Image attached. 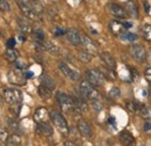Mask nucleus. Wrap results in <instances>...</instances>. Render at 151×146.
<instances>
[{
    "label": "nucleus",
    "instance_id": "25",
    "mask_svg": "<svg viewBox=\"0 0 151 146\" xmlns=\"http://www.w3.org/2000/svg\"><path fill=\"white\" fill-rule=\"evenodd\" d=\"M41 80H42V85H44V86H47V87H49L50 89H55L56 88V82L52 80V78H50L48 74H42V77H41Z\"/></svg>",
    "mask_w": 151,
    "mask_h": 146
},
{
    "label": "nucleus",
    "instance_id": "12",
    "mask_svg": "<svg viewBox=\"0 0 151 146\" xmlns=\"http://www.w3.org/2000/svg\"><path fill=\"white\" fill-rule=\"evenodd\" d=\"M17 2H18V6H19L20 11L22 12V14H23L26 18L34 19L36 16V13L34 12V9L32 8V6H30L28 2H26L24 0H18Z\"/></svg>",
    "mask_w": 151,
    "mask_h": 146
},
{
    "label": "nucleus",
    "instance_id": "46",
    "mask_svg": "<svg viewBox=\"0 0 151 146\" xmlns=\"http://www.w3.org/2000/svg\"><path fill=\"white\" fill-rule=\"evenodd\" d=\"M33 75H34V73H33V72H24V77H26L27 79L33 78Z\"/></svg>",
    "mask_w": 151,
    "mask_h": 146
},
{
    "label": "nucleus",
    "instance_id": "28",
    "mask_svg": "<svg viewBox=\"0 0 151 146\" xmlns=\"http://www.w3.org/2000/svg\"><path fill=\"white\" fill-rule=\"evenodd\" d=\"M28 4L32 6V8H33L34 12L36 13V15H40V14H42V13L44 12L43 6H42V4H41L38 0H28Z\"/></svg>",
    "mask_w": 151,
    "mask_h": 146
},
{
    "label": "nucleus",
    "instance_id": "3",
    "mask_svg": "<svg viewBox=\"0 0 151 146\" xmlns=\"http://www.w3.org/2000/svg\"><path fill=\"white\" fill-rule=\"evenodd\" d=\"M2 99L12 106H17L20 104L22 101V95L21 92L17 88H5L2 91Z\"/></svg>",
    "mask_w": 151,
    "mask_h": 146
},
{
    "label": "nucleus",
    "instance_id": "35",
    "mask_svg": "<svg viewBox=\"0 0 151 146\" xmlns=\"http://www.w3.org/2000/svg\"><path fill=\"white\" fill-rule=\"evenodd\" d=\"M113 71L114 70H111V69H108V67H107V70H106V71H101V72L104 73V75H105L106 78H108V79H111V80H114L116 77L114 75Z\"/></svg>",
    "mask_w": 151,
    "mask_h": 146
},
{
    "label": "nucleus",
    "instance_id": "13",
    "mask_svg": "<svg viewBox=\"0 0 151 146\" xmlns=\"http://www.w3.org/2000/svg\"><path fill=\"white\" fill-rule=\"evenodd\" d=\"M81 44L85 48V51H87L92 55L98 52V45L92 41V38H90L88 36L81 35Z\"/></svg>",
    "mask_w": 151,
    "mask_h": 146
},
{
    "label": "nucleus",
    "instance_id": "6",
    "mask_svg": "<svg viewBox=\"0 0 151 146\" xmlns=\"http://www.w3.org/2000/svg\"><path fill=\"white\" fill-rule=\"evenodd\" d=\"M56 101L57 103L63 108V109H75V101L73 97H71L69 94L64 93V92H57L56 95Z\"/></svg>",
    "mask_w": 151,
    "mask_h": 146
},
{
    "label": "nucleus",
    "instance_id": "26",
    "mask_svg": "<svg viewBox=\"0 0 151 146\" xmlns=\"http://www.w3.org/2000/svg\"><path fill=\"white\" fill-rule=\"evenodd\" d=\"M33 37H34V39L36 41V43H44L47 39H45V35H44V33H43V30L42 29H40V28H35V29H33Z\"/></svg>",
    "mask_w": 151,
    "mask_h": 146
},
{
    "label": "nucleus",
    "instance_id": "7",
    "mask_svg": "<svg viewBox=\"0 0 151 146\" xmlns=\"http://www.w3.org/2000/svg\"><path fill=\"white\" fill-rule=\"evenodd\" d=\"M58 69L62 71V73L64 74V75H66L69 79H71V80H79L80 79V73L78 70H76L75 67H72L71 65H69V64H66L65 62H62V63H59L58 64Z\"/></svg>",
    "mask_w": 151,
    "mask_h": 146
},
{
    "label": "nucleus",
    "instance_id": "31",
    "mask_svg": "<svg viewBox=\"0 0 151 146\" xmlns=\"http://www.w3.org/2000/svg\"><path fill=\"white\" fill-rule=\"evenodd\" d=\"M142 35L144 37V39H147L148 42H151V26L150 24H144L142 27Z\"/></svg>",
    "mask_w": 151,
    "mask_h": 146
},
{
    "label": "nucleus",
    "instance_id": "21",
    "mask_svg": "<svg viewBox=\"0 0 151 146\" xmlns=\"http://www.w3.org/2000/svg\"><path fill=\"white\" fill-rule=\"evenodd\" d=\"M126 12L132 18H138V8L132 0H128L126 2Z\"/></svg>",
    "mask_w": 151,
    "mask_h": 146
},
{
    "label": "nucleus",
    "instance_id": "18",
    "mask_svg": "<svg viewBox=\"0 0 151 146\" xmlns=\"http://www.w3.org/2000/svg\"><path fill=\"white\" fill-rule=\"evenodd\" d=\"M43 50L44 51H48L50 55H54V56H58L60 54L59 47L57 44H55L54 42H51V41H45L43 43Z\"/></svg>",
    "mask_w": 151,
    "mask_h": 146
},
{
    "label": "nucleus",
    "instance_id": "17",
    "mask_svg": "<svg viewBox=\"0 0 151 146\" xmlns=\"http://www.w3.org/2000/svg\"><path fill=\"white\" fill-rule=\"evenodd\" d=\"M100 58L105 63L106 67H108L111 70H115L116 69V62H115V59L112 57V55H109L108 52H101L100 54Z\"/></svg>",
    "mask_w": 151,
    "mask_h": 146
},
{
    "label": "nucleus",
    "instance_id": "36",
    "mask_svg": "<svg viewBox=\"0 0 151 146\" xmlns=\"http://www.w3.org/2000/svg\"><path fill=\"white\" fill-rule=\"evenodd\" d=\"M91 104H92V107H93L96 111L102 110V103H101L99 100H92V101H91Z\"/></svg>",
    "mask_w": 151,
    "mask_h": 146
},
{
    "label": "nucleus",
    "instance_id": "19",
    "mask_svg": "<svg viewBox=\"0 0 151 146\" xmlns=\"http://www.w3.org/2000/svg\"><path fill=\"white\" fill-rule=\"evenodd\" d=\"M34 118L36 121V123L40 122H47L48 118H50V112H48V110L45 108H38L35 114H34Z\"/></svg>",
    "mask_w": 151,
    "mask_h": 146
},
{
    "label": "nucleus",
    "instance_id": "41",
    "mask_svg": "<svg viewBox=\"0 0 151 146\" xmlns=\"http://www.w3.org/2000/svg\"><path fill=\"white\" fill-rule=\"evenodd\" d=\"M7 132L5 131V129H1V142L2 143H6V140H7Z\"/></svg>",
    "mask_w": 151,
    "mask_h": 146
},
{
    "label": "nucleus",
    "instance_id": "9",
    "mask_svg": "<svg viewBox=\"0 0 151 146\" xmlns=\"http://www.w3.org/2000/svg\"><path fill=\"white\" fill-rule=\"evenodd\" d=\"M107 11L109 14H112L114 18L116 19H124L127 15L126 8H123L122 6L117 5V4H108L107 5Z\"/></svg>",
    "mask_w": 151,
    "mask_h": 146
},
{
    "label": "nucleus",
    "instance_id": "32",
    "mask_svg": "<svg viewBox=\"0 0 151 146\" xmlns=\"http://www.w3.org/2000/svg\"><path fill=\"white\" fill-rule=\"evenodd\" d=\"M78 58L83 62V63H90L92 60V54L87 52V51H80L78 54Z\"/></svg>",
    "mask_w": 151,
    "mask_h": 146
},
{
    "label": "nucleus",
    "instance_id": "38",
    "mask_svg": "<svg viewBox=\"0 0 151 146\" xmlns=\"http://www.w3.org/2000/svg\"><path fill=\"white\" fill-rule=\"evenodd\" d=\"M109 95L113 96V97H119L120 96V89L117 87H113L109 92Z\"/></svg>",
    "mask_w": 151,
    "mask_h": 146
},
{
    "label": "nucleus",
    "instance_id": "11",
    "mask_svg": "<svg viewBox=\"0 0 151 146\" xmlns=\"http://www.w3.org/2000/svg\"><path fill=\"white\" fill-rule=\"evenodd\" d=\"M77 129H78V132L81 136H84L85 138H91L93 135L92 128L90 127V124L85 120H79L77 122Z\"/></svg>",
    "mask_w": 151,
    "mask_h": 146
},
{
    "label": "nucleus",
    "instance_id": "27",
    "mask_svg": "<svg viewBox=\"0 0 151 146\" xmlns=\"http://www.w3.org/2000/svg\"><path fill=\"white\" fill-rule=\"evenodd\" d=\"M75 101V110H77L78 112H86L88 109L87 103H85V101L80 100V99H73Z\"/></svg>",
    "mask_w": 151,
    "mask_h": 146
},
{
    "label": "nucleus",
    "instance_id": "16",
    "mask_svg": "<svg viewBox=\"0 0 151 146\" xmlns=\"http://www.w3.org/2000/svg\"><path fill=\"white\" fill-rule=\"evenodd\" d=\"M36 129H37V131L41 135H43V136H45V137H50V136H52V133H54L51 125H50L48 122H40V123H37Z\"/></svg>",
    "mask_w": 151,
    "mask_h": 146
},
{
    "label": "nucleus",
    "instance_id": "47",
    "mask_svg": "<svg viewBox=\"0 0 151 146\" xmlns=\"http://www.w3.org/2000/svg\"><path fill=\"white\" fill-rule=\"evenodd\" d=\"M148 58H149V60L151 62V50H150V52H149V55H148Z\"/></svg>",
    "mask_w": 151,
    "mask_h": 146
},
{
    "label": "nucleus",
    "instance_id": "37",
    "mask_svg": "<svg viewBox=\"0 0 151 146\" xmlns=\"http://www.w3.org/2000/svg\"><path fill=\"white\" fill-rule=\"evenodd\" d=\"M139 115H141L143 118H149V117H150V114H149V111H148V109H147L144 106H142V107H141V110H139Z\"/></svg>",
    "mask_w": 151,
    "mask_h": 146
},
{
    "label": "nucleus",
    "instance_id": "24",
    "mask_svg": "<svg viewBox=\"0 0 151 146\" xmlns=\"http://www.w3.org/2000/svg\"><path fill=\"white\" fill-rule=\"evenodd\" d=\"M18 24H19L20 30H21L23 34H29V33H33L30 24H29V23H28L26 20L19 18V19H18Z\"/></svg>",
    "mask_w": 151,
    "mask_h": 146
},
{
    "label": "nucleus",
    "instance_id": "33",
    "mask_svg": "<svg viewBox=\"0 0 151 146\" xmlns=\"http://www.w3.org/2000/svg\"><path fill=\"white\" fill-rule=\"evenodd\" d=\"M0 8H1L2 12H9L11 11L9 2L7 0H0Z\"/></svg>",
    "mask_w": 151,
    "mask_h": 146
},
{
    "label": "nucleus",
    "instance_id": "39",
    "mask_svg": "<svg viewBox=\"0 0 151 146\" xmlns=\"http://www.w3.org/2000/svg\"><path fill=\"white\" fill-rule=\"evenodd\" d=\"M54 33H55L56 36H60V35H64V34L66 33V30H64L63 28H59V27H58V28H56V29L54 30Z\"/></svg>",
    "mask_w": 151,
    "mask_h": 146
},
{
    "label": "nucleus",
    "instance_id": "10",
    "mask_svg": "<svg viewBox=\"0 0 151 146\" xmlns=\"http://www.w3.org/2000/svg\"><path fill=\"white\" fill-rule=\"evenodd\" d=\"M65 36L69 43L73 44L76 47L80 45L81 44V35L79 34V31L75 29V28H69L66 29V33H65Z\"/></svg>",
    "mask_w": 151,
    "mask_h": 146
},
{
    "label": "nucleus",
    "instance_id": "22",
    "mask_svg": "<svg viewBox=\"0 0 151 146\" xmlns=\"http://www.w3.org/2000/svg\"><path fill=\"white\" fill-rule=\"evenodd\" d=\"M126 107L127 109L129 110L130 112H134V114H139V110H141V107L142 104L137 101H134V100H129V101H126Z\"/></svg>",
    "mask_w": 151,
    "mask_h": 146
},
{
    "label": "nucleus",
    "instance_id": "43",
    "mask_svg": "<svg viewBox=\"0 0 151 146\" xmlns=\"http://www.w3.org/2000/svg\"><path fill=\"white\" fill-rule=\"evenodd\" d=\"M143 129H144V131H145V132H149V131L151 130V123L149 122V121L144 123V127H143Z\"/></svg>",
    "mask_w": 151,
    "mask_h": 146
},
{
    "label": "nucleus",
    "instance_id": "4",
    "mask_svg": "<svg viewBox=\"0 0 151 146\" xmlns=\"http://www.w3.org/2000/svg\"><path fill=\"white\" fill-rule=\"evenodd\" d=\"M129 54L132 59L138 63H143L148 59V52L145 48L141 44H132L129 48Z\"/></svg>",
    "mask_w": 151,
    "mask_h": 146
},
{
    "label": "nucleus",
    "instance_id": "29",
    "mask_svg": "<svg viewBox=\"0 0 151 146\" xmlns=\"http://www.w3.org/2000/svg\"><path fill=\"white\" fill-rule=\"evenodd\" d=\"M20 144H21V138L15 133L9 136L6 140V145L7 146H19Z\"/></svg>",
    "mask_w": 151,
    "mask_h": 146
},
{
    "label": "nucleus",
    "instance_id": "30",
    "mask_svg": "<svg viewBox=\"0 0 151 146\" xmlns=\"http://www.w3.org/2000/svg\"><path fill=\"white\" fill-rule=\"evenodd\" d=\"M120 38L124 42H135L137 39V35L134 33H129V31H124L123 34L120 35Z\"/></svg>",
    "mask_w": 151,
    "mask_h": 146
},
{
    "label": "nucleus",
    "instance_id": "34",
    "mask_svg": "<svg viewBox=\"0 0 151 146\" xmlns=\"http://www.w3.org/2000/svg\"><path fill=\"white\" fill-rule=\"evenodd\" d=\"M14 64H15V67H17L18 70H24V69H27V64H26V62L22 60L21 58H19Z\"/></svg>",
    "mask_w": 151,
    "mask_h": 146
},
{
    "label": "nucleus",
    "instance_id": "14",
    "mask_svg": "<svg viewBox=\"0 0 151 146\" xmlns=\"http://www.w3.org/2000/svg\"><path fill=\"white\" fill-rule=\"evenodd\" d=\"M124 29H126V26L121 21L113 20V21L109 22V30L112 31V34L116 35V36H120L121 34H123L124 33Z\"/></svg>",
    "mask_w": 151,
    "mask_h": 146
},
{
    "label": "nucleus",
    "instance_id": "1",
    "mask_svg": "<svg viewBox=\"0 0 151 146\" xmlns=\"http://www.w3.org/2000/svg\"><path fill=\"white\" fill-rule=\"evenodd\" d=\"M50 120H51L52 124L56 127L57 130H58L62 135H64V136L69 135V125H68V122H66V120L64 118V116H63L60 112H58L56 110L50 111Z\"/></svg>",
    "mask_w": 151,
    "mask_h": 146
},
{
    "label": "nucleus",
    "instance_id": "40",
    "mask_svg": "<svg viewBox=\"0 0 151 146\" xmlns=\"http://www.w3.org/2000/svg\"><path fill=\"white\" fill-rule=\"evenodd\" d=\"M6 45H7V48H14L15 47V38H9L6 43Z\"/></svg>",
    "mask_w": 151,
    "mask_h": 146
},
{
    "label": "nucleus",
    "instance_id": "45",
    "mask_svg": "<svg viewBox=\"0 0 151 146\" xmlns=\"http://www.w3.org/2000/svg\"><path fill=\"white\" fill-rule=\"evenodd\" d=\"M63 146H76V144L72 140H66V142L63 144Z\"/></svg>",
    "mask_w": 151,
    "mask_h": 146
},
{
    "label": "nucleus",
    "instance_id": "2",
    "mask_svg": "<svg viewBox=\"0 0 151 146\" xmlns=\"http://www.w3.org/2000/svg\"><path fill=\"white\" fill-rule=\"evenodd\" d=\"M79 91L83 94L84 97H86L90 101H92V100H99V97H100V93L95 89V86H93L87 80H84V81L80 82Z\"/></svg>",
    "mask_w": 151,
    "mask_h": 146
},
{
    "label": "nucleus",
    "instance_id": "42",
    "mask_svg": "<svg viewBox=\"0 0 151 146\" xmlns=\"http://www.w3.org/2000/svg\"><path fill=\"white\" fill-rule=\"evenodd\" d=\"M145 78H147V80L149 82H151V66L145 70Z\"/></svg>",
    "mask_w": 151,
    "mask_h": 146
},
{
    "label": "nucleus",
    "instance_id": "23",
    "mask_svg": "<svg viewBox=\"0 0 151 146\" xmlns=\"http://www.w3.org/2000/svg\"><path fill=\"white\" fill-rule=\"evenodd\" d=\"M37 93L38 95H40V97H42V99H49L52 95V89H50L49 87H47L44 85H40Z\"/></svg>",
    "mask_w": 151,
    "mask_h": 146
},
{
    "label": "nucleus",
    "instance_id": "8",
    "mask_svg": "<svg viewBox=\"0 0 151 146\" xmlns=\"http://www.w3.org/2000/svg\"><path fill=\"white\" fill-rule=\"evenodd\" d=\"M7 78L12 85H17V86H23L27 80L24 73H21L19 70H11L7 74Z\"/></svg>",
    "mask_w": 151,
    "mask_h": 146
},
{
    "label": "nucleus",
    "instance_id": "15",
    "mask_svg": "<svg viewBox=\"0 0 151 146\" xmlns=\"http://www.w3.org/2000/svg\"><path fill=\"white\" fill-rule=\"evenodd\" d=\"M120 142L123 146H134L135 144V138L132 133L127 130L122 131L120 133Z\"/></svg>",
    "mask_w": 151,
    "mask_h": 146
},
{
    "label": "nucleus",
    "instance_id": "44",
    "mask_svg": "<svg viewBox=\"0 0 151 146\" xmlns=\"http://www.w3.org/2000/svg\"><path fill=\"white\" fill-rule=\"evenodd\" d=\"M144 8H145V12L147 13H150V6H149V4H148V1H144Z\"/></svg>",
    "mask_w": 151,
    "mask_h": 146
},
{
    "label": "nucleus",
    "instance_id": "5",
    "mask_svg": "<svg viewBox=\"0 0 151 146\" xmlns=\"http://www.w3.org/2000/svg\"><path fill=\"white\" fill-rule=\"evenodd\" d=\"M85 77H86V80L88 82H91L93 86H104L105 85V75L104 73L99 70H95V69H92L90 71H86L85 73Z\"/></svg>",
    "mask_w": 151,
    "mask_h": 146
},
{
    "label": "nucleus",
    "instance_id": "20",
    "mask_svg": "<svg viewBox=\"0 0 151 146\" xmlns=\"http://www.w3.org/2000/svg\"><path fill=\"white\" fill-rule=\"evenodd\" d=\"M4 57H5V59H6L7 62H9V63H15V62L20 58V54L17 49L8 48V49L6 50V52H5Z\"/></svg>",
    "mask_w": 151,
    "mask_h": 146
}]
</instances>
